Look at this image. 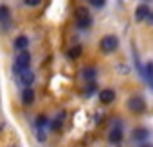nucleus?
Masks as SVG:
<instances>
[{"mask_svg": "<svg viewBox=\"0 0 153 147\" xmlns=\"http://www.w3.org/2000/svg\"><path fill=\"white\" fill-rule=\"evenodd\" d=\"M128 108H130V111H133V113H142V111L146 110V102H144L142 97H131V99L128 101Z\"/></svg>", "mask_w": 153, "mask_h": 147, "instance_id": "nucleus-4", "label": "nucleus"}, {"mask_svg": "<svg viewBox=\"0 0 153 147\" xmlns=\"http://www.w3.org/2000/svg\"><path fill=\"white\" fill-rule=\"evenodd\" d=\"M142 74L148 77V81H149L151 86H153V63H148V65H146V70H144Z\"/></svg>", "mask_w": 153, "mask_h": 147, "instance_id": "nucleus-15", "label": "nucleus"}, {"mask_svg": "<svg viewBox=\"0 0 153 147\" xmlns=\"http://www.w3.org/2000/svg\"><path fill=\"white\" fill-rule=\"evenodd\" d=\"M99 99H101V102H103V104H110V102L115 99V92H114V90H110V88L101 90V92H99Z\"/></svg>", "mask_w": 153, "mask_h": 147, "instance_id": "nucleus-9", "label": "nucleus"}, {"mask_svg": "<svg viewBox=\"0 0 153 147\" xmlns=\"http://www.w3.org/2000/svg\"><path fill=\"white\" fill-rule=\"evenodd\" d=\"M99 47H101V50H103V52H114V50L119 47V40H117V36L108 34V36H105V38L101 40Z\"/></svg>", "mask_w": 153, "mask_h": 147, "instance_id": "nucleus-2", "label": "nucleus"}, {"mask_svg": "<svg viewBox=\"0 0 153 147\" xmlns=\"http://www.w3.org/2000/svg\"><path fill=\"white\" fill-rule=\"evenodd\" d=\"M96 76H97V72H96L94 68H83V77H85L87 81H94Z\"/></svg>", "mask_w": 153, "mask_h": 147, "instance_id": "nucleus-14", "label": "nucleus"}, {"mask_svg": "<svg viewBox=\"0 0 153 147\" xmlns=\"http://www.w3.org/2000/svg\"><path fill=\"white\" fill-rule=\"evenodd\" d=\"M144 147H148V145H144Z\"/></svg>", "mask_w": 153, "mask_h": 147, "instance_id": "nucleus-21", "label": "nucleus"}, {"mask_svg": "<svg viewBox=\"0 0 153 147\" xmlns=\"http://www.w3.org/2000/svg\"><path fill=\"white\" fill-rule=\"evenodd\" d=\"M29 65H31V54L25 52V50H22V52L16 56V59H15V74H18V72H22V70L29 68Z\"/></svg>", "mask_w": 153, "mask_h": 147, "instance_id": "nucleus-1", "label": "nucleus"}, {"mask_svg": "<svg viewBox=\"0 0 153 147\" xmlns=\"http://www.w3.org/2000/svg\"><path fill=\"white\" fill-rule=\"evenodd\" d=\"M45 124H47V117H45V115H40V117L36 118V129H38V127H42V129H43V126H45Z\"/></svg>", "mask_w": 153, "mask_h": 147, "instance_id": "nucleus-17", "label": "nucleus"}, {"mask_svg": "<svg viewBox=\"0 0 153 147\" xmlns=\"http://www.w3.org/2000/svg\"><path fill=\"white\" fill-rule=\"evenodd\" d=\"M90 4H92L94 7H103V6L106 4V0H90Z\"/></svg>", "mask_w": 153, "mask_h": 147, "instance_id": "nucleus-18", "label": "nucleus"}, {"mask_svg": "<svg viewBox=\"0 0 153 147\" xmlns=\"http://www.w3.org/2000/svg\"><path fill=\"white\" fill-rule=\"evenodd\" d=\"M63 118H65V113L61 111V113H59V117H56V120L52 122V129H54V131H58V129L61 127V122H63Z\"/></svg>", "mask_w": 153, "mask_h": 147, "instance_id": "nucleus-16", "label": "nucleus"}, {"mask_svg": "<svg viewBox=\"0 0 153 147\" xmlns=\"http://www.w3.org/2000/svg\"><path fill=\"white\" fill-rule=\"evenodd\" d=\"M0 24H4V29H7L11 24V15L7 6H0Z\"/></svg>", "mask_w": 153, "mask_h": 147, "instance_id": "nucleus-6", "label": "nucleus"}, {"mask_svg": "<svg viewBox=\"0 0 153 147\" xmlns=\"http://www.w3.org/2000/svg\"><path fill=\"white\" fill-rule=\"evenodd\" d=\"M15 47H16L18 50H25V49L29 47V40H27L25 36H18V38L15 40Z\"/></svg>", "mask_w": 153, "mask_h": 147, "instance_id": "nucleus-12", "label": "nucleus"}, {"mask_svg": "<svg viewBox=\"0 0 153 147\" xmlns=\"http://www.w3.org/2000/svg\"><path fill=\"white\" fill-rule=\"evenodd\" d=\"M40 2H42V0H25V4H27V6H38Z\"/></svg>", "mask_w": 153, "mask_h": 147, "instance_id": "nucleus-19", "label": "nucleus"}, {"mask_svg": "<svg viewBox=\"0 0 153 147\" xmlns=\"http://www.w3.org/2000/svg\"><path fill=\"white\" fill-rule=\"evenodd\" d=\"M108 140H110V143H119L121 140H123V129L121 127H114L110 133H108Z\"/></svg>", "mask_w": 153, "mask_h": 147, "instance_id": "nucleus-10", "label": "nucleus"}, {"mask_svg": "<svg viewBox=\"0 0 153 147\" xmlns=\"http://www.w3.org/2000/svg\"><path fill=\"white\" fill-rule=\"evenodd\" d=\"M81 52H83L81 45H74V47L68 50V57H70V59H78V57L81 56Z\"/></svg>", "mask_w": 153, "mask_h": 147, "instance_id": "nucleus-13", "label": "nucleus"}, {"mask_svg": "<svg viewBox=\"0 0 153 147\" xmlns=\"http://www.w3.org/2000/svg\"><path fill=\"white\" fill-rule=\"evenodd\" d=\"M76 18H78V27H81V29H88L92 25V18H90L88 11L83 7H79L76 11Z\"/></svg>", "mask_w": 153, "mask_h": 147, "instance_id": "nucleus-3", "label": "nucleus"}, {"mask_svg": "<svg viewBox=\"0 0 153 147\" xmlns=\"http://www.w3.org/2000/svg\"><path fill=\"white\" fill-rule=\"evenodd\" d=\"M146 20H148V22L153 25V11H149V15H148V18H146Z\"/></svg>", "mask_w": 153, "mask_h": 147, "instance_id": "nucleus-20", "label": "nucleus"}, {"mask_svg": "<svg viewBox=\"0 0 153 147\" xmlns=\"http://www.w3.org/2000/svg\"><path fill=\"white\" fill-rule=\"evenodd\" d=\"M22 101H24V104H33V102H34V92L31 90V86H27V88L24 90Z\"/></svg>", "mask_w": 153, "mask_h": 147, "instance_id": "nucleus-11", "label": "nucleus"}, {"mask_svg": "<svg viewBox=\"0 0 153 147\" xmlns=\"http://www.w3.org/2000/svg\"><path fill=\"white\" fill-rule=\"evenodd\" d=\"M148 15H149V7H148L146 4H140V6L135 9V20H137V22L146 20V18H148Z\"/></svg>", "mask_w": 153, "mask_h": 147, "instance_id": "nucleus-8", "label": "nucleus"}, {"mask_svg": "<svg viewBox=\"0 0 153 147\" xmlns=\"http://www.w3.org/2000/svg\"><path fill=\"white\" fill-rule=\"evenodd\" d=\"M16 76H18V81L27 88V86H31L33 83H34V74L29 70V68H25V70H22V72H18L16 74Z\"/></svg>", "mask_w": 153, "mask_h": 147, "instance_id": "nucleus-5", "label": "nucleus"}, {"mask_svg": "<svg viewBox=\"0 0 153 147\" xmlns=\"http://www.w3.org/2000/svg\"><path fill=\"white\" fill-rule=\"evenodd\" d=\"M131 136H133V140H135V142H146V140H148V136H149V131H148V129H144V127H137V129H133Z\"/></svg>", "mask_w": 153, "mask_h": 147, "instance_id": "nucleus-7", "label": "nucleus"}]
</instances>
